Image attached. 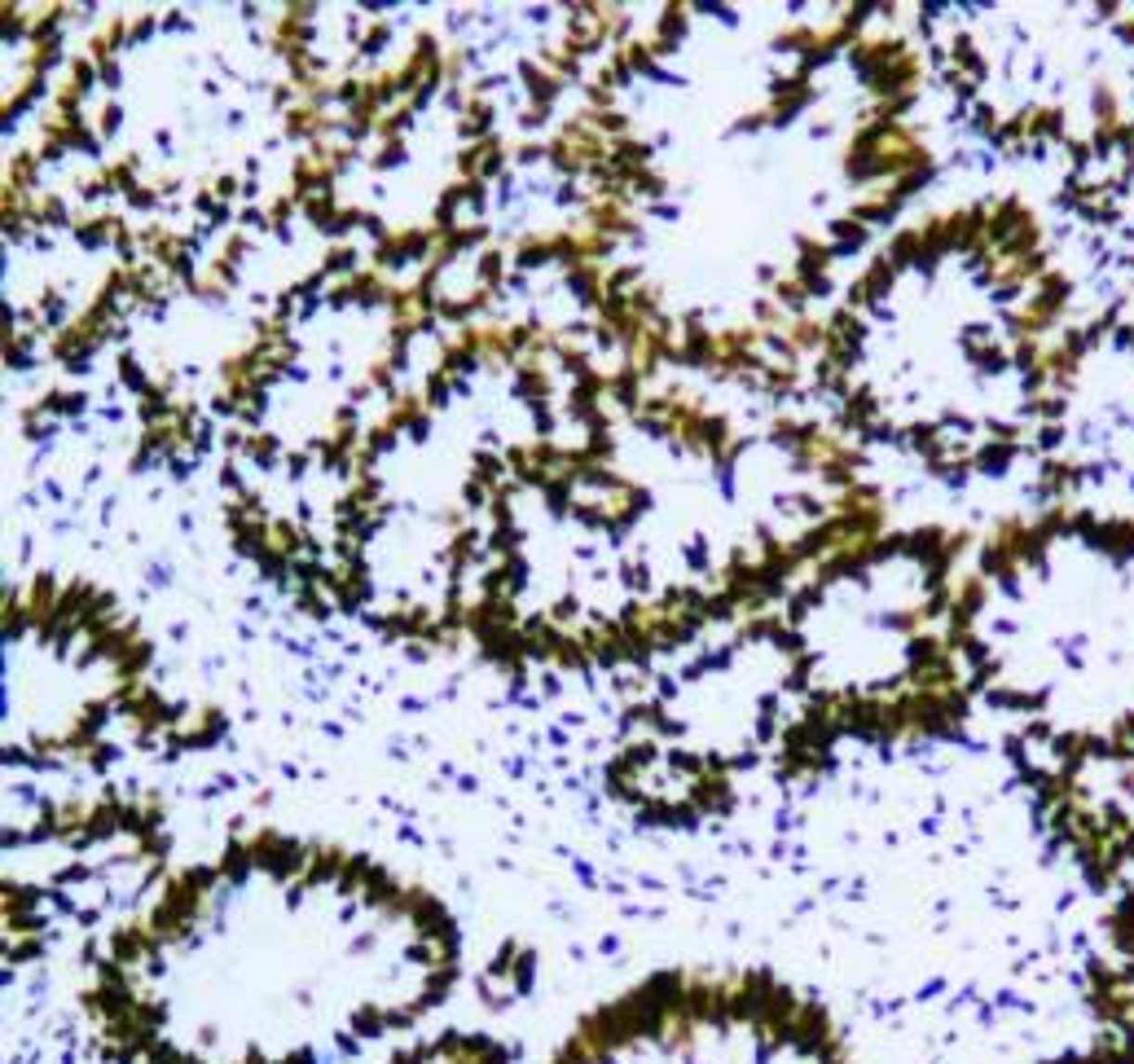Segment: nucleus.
<instances>
[{"mask_svg":"<svg viewBox=\"0 0 1134 1064\" xmlns=\"http://www.w3.org/2000/svg\"><path fill=\"white\" fill-rule=\"evenodd\" d=\"M972 695L1073 757L1134 752V528L1029 532L959 590Z\"/></svg>","mask_w":1134,"mask_h":1064,"instance_id":"2","label":"nucleus"},{"mask_svg":"<svg viewBox=\"0 0 1134 1064\" xmlns=\"http://www.w3.org/2000/svg\"><path fill=\"white\" fill-rule=\"evenodd\" d=\"M1113 1025L1121 1038H1134V911L1117 941V972H1113Z\"/></svg>","mask_w":1134,"mask_h":1064,"instance_id":"6","label":"nucleus"},{"mask_svg":"<svg viewBox=\"0 0 1134 1064\" xmlns=\"http://www.w3.org/2000/svg\"><path fill=\"white\" fill-rule=\"evenodd\" d=\"M379 1064H510V1051L493 1033L480 1030H445L427 1038H409L405 1047L383 1056Z\"/></svg>","mask_w":1134,"mask_h":1064,"instance_id":"5","label":"nucleus"},{"mask_svg":"<svg viewBox=\"0 0 1134 1064\" xmlns=\"http://www.w3.org/2000/svg\"><path fill=\"white\" fill-rule=\"evenodd\" d=\"M462 932L379 858L260 827L159 884L88 964L80 1016L110 1064H352L422 1030Z\"/></svg>","mask_w":1134,"mask_h":1064,"instance_id":"1","label":"nucleus"},{"mask_svg":"<svg viewBox=\"0 0 1134 1064\" xmlns=\"http://www.w3.org/2000/svg\"><path fill=\"white\" fill-rule=\"evenodd\" d=\"M541 1064H853V1047L769 967H664L594 1003Z\"/></svg>","mask_w":1134,"mask_h":1064,"instance_id":"3","label":"nucleus"},{"mask_svg":"<svg viewBox=\"0 0 1134 1064\" xmlns=\"http://www.w3.org/2000/svg\"><path fill=\"white\" fill-rule=\"evenodd\" d=\"M9 699L5 748L18 761L88 757L110 721H172L146 682L150 647L128 620L84 590L9 599L5 616Z\"/></svg>","mask_w":1134,"mask_h":1064,"instance_id":"4","label":"nucleus"},{"mask_svg":"<svg viewBox=\"0 0 1134 1064\" xmlns=\"http://www.w3.org/2000/svg\"><path fill=\"white\" fill-rule=\"evenodd\" d=\"M1060 1064H1134V1038H1121V1033H1108L1103 1043H1095L1090 1051H1077Z\"/></svg>","mask_w":1134,"mask_h":1064,"instance_id":"7","label":"nucleus"}]
</instances>
